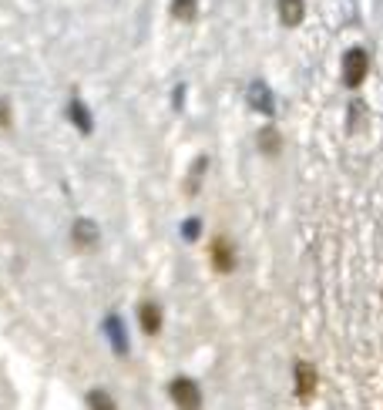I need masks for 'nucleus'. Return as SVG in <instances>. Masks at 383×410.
Masks as SVG:
<instances>
[{
  "mask_svg": "<svg viewBox=\"0 0 383 410\" xmlns=\"http://www.w3.org/2000/svg\"><path fill=\"white\" fill-rule=\"evenodd\" d=\"M276 11H279V20L286 27H299L303 24V14H306L303 0H276Z\"/></svg>",
  "mask_w": 383,
  "mask_h": 410,
  "instance_id": "obj_8",
  "label": "nucleus"
},
{
  "mask_svg": "<svg viewBox=\"0 0 383 410\" xmlns=\"http://www.w3.org/2000/svg\"><path fill=\"white\" fill-rule=\"evenodd\" d=\"M195 14H199V0H171V17H175V20L192 24Z\"/></svg>",
  "mask_w": 383,
  "mask_h": 410,
  "instance_id": "obj_11",
  "label": "nucleus"
},
{
  "mask_svg": "<svg viewBox=\"0 0 383 410\" xmlns=\"http://www.w3.org/2000/svg\"><path fill=\"white\" fill-rule=\"evenodd\" d=\"M182 98H185V88L178 84V88H175V108H182Z\"/></svg>",
  "mask_w": 383,
  "mask_h": 410,
  "instance_id": "obj_16",
  "label": "nucleus"
},
{
  "mask_svg": "<svg viewBox=\"0 0 383 410\" xmlns=\"http://www.w3.org/2000/svg\"><path fill=\"white\" fill-rule=\"evenodd\" d=\"M245 105H252L259 115H273V108H276V98L269 91V84L266 81H249V88H245Z\"/></svg>",
  "mask_w": 383,
  "mask_h": 410,
  "instance_id": "obj_3",
  "label": "nucleus"
},
{
  "mask_svg": "<svg viewBox=\"0 0 383 410\" xmlns=\"http://www.w3.org/2000/svg\"><path fill=\"white\" fill-rule=\"evenodd\" d=\"M105 333H108V340H111L115 353H118V357H124V353H128V333H124V323H122V316H118V313H111V316L105 319Z\"/></svg>",
  "mask_w": 383,
  "mask_h": 410,
  "instance_id": "obj_6",
  "label": "nucleus"
},
{
  "mask_svg": "<svg viewBox=\"0 0 383 410\" xmlns=\"http://www.w3.org/2000/svg\"><path fill=\"white\" fill-rule=\"evenodd\" d=\"M212 262H215V269L219 273H232L235 269V252H232V245H229V239H215L212 243Z\"/></svg>",
  "mask_w": 383,
  "mask_h": 410,
  "instance_id": "obj_7",
  "label": "nucleus"
},
{
  "mask_svg": "<svg viewBox=\"0 0 383 410\" xmlns=\"http://www.w3.org/2000/svg\"><path fill=\"white\" fill-rule=\"evenodd\" d=\"M279 148H283V141H279L276 128H262V132H259V152L262 155H276Z\"/></svg>",
  "mask_w": 383,
  "mask_h": 410,
  "instance_id": "obj_12",
  "label": "nucleus"
},
{
  "mask_svg": "<svg viewBox=\"0 0 383 410\" xmlns=\"http://www.w3.org/2000/svg\"><path fill=\"white\" fill-rule=\"evenodd\" d=\"M71 239H74L77 249H94L98 239H101V232H98V226H94L91 219H77L74 226H71Z\"/></svg>",
  "mask_w": 383,
  "mask_h": 410,
  "instance_id": "obj_4",
  "label": "nucleus"
},
{
  "mask_svg": "<svg viewBox=\"0 0 383 410\" xmlns=\"http://www.w3.org/2000/svg\"><path fill=\"white\" fill-rule=\"evenodd\" d=\"M367 71H370V54L363 47H350V51L343 54V84H346V88L363 84Z\"/></svg>",
  "mask_w": 383,
  "mask_h": 410,
  "instance_id": "obj_1",
  "label": "nucleus"
},
{
  "mask_svg": "<svg viewBox=\"0 0 383 410\" xmlns=\"http://www.w3.org/2000/svg\"><path fill=\"white\" fill-rule=\"evenodd\" d=\"M169 397L175 400L178 410H199L202 407V394H199V383L188 377H175L169 383Z\"/></svg>",
  "mask_w": 383,
  "mask_h": 410,
  "instance_id": "obj_2",
  "label": "nucleus"
},
{
  "mask_svg": "<svg viewBox=\"0 0 383 410\" xmlns=\"http://www.w3.org/2000/svg\"><path fill=\"white\" fill-rule=\"evenodd\" d=\"M88 407L91 410H118L115 400L105 394V390H88Z\"/></svg>",
  "mask_w": 383,
  "mask_h": 410,
  "instance_id": "obj_13",
  "label": "nucleus"
},
{
  "mask_svg": "<svg viewBox=\"0 0 383 410\" xmlns=\"http://www.w3.org/2000/svg\"><path fill=\"white\" fill-rule=\"evenodd\" d=\"M138 319H141V330H145L148 336H155L158 330H162V309H158V303H141Z\"/></svg>",
  "mask_w": 383,
  "mask_h": 410,
  "instance_id": "obj_9",
  "label": "nucleus"
},
{
  "mask_svg": "<svg viewBox=\"0 0 383 410\" xmlns=\"http://www.w3.org/2000/svg\"><path fill=\"white\" fill-rule=\"evenodd\" d=\"M0 128H11V108H7V101H0Z\"/></svg>",
  "mask_w": 383,
  "mask_h": 410,
  "instance_id": "obj_15",
  "label": "nucleus"
},
{
  "mask_svg": "<svg viewBox=\"0 0 383 410\" xmlns=\"http://www.w3.org/2000/svg\"><path fill=\"white\" fill-rule=\"evenodd\" d=\"M199 236H202V219H185V222H182V239L195 243Z\"/></svg>",
  "mask_w": 383,
  "mask_h": 410,
  "instance_id": "obj_14",
  "label": "nucleus"
},
{
  "mask_svg": "<svg viewBox=\"0 0 383 410\" xmlns=\"http://www.w3.org/2000/svg\"><path fill=\"white\" fill-rule=\"evenodd\" d=\"M67 115H71V122H74L77 132H84V135H91L94 132V122H91V111L81 105V101H71L67 105Z\"/></svg>",
  "mask_w": 383,
  "mask_h": 410,
  "instance_id": "obj_10",
  "label": "nucleus"
},
{
  "mask_svg": "<svg viewBox=\"0 0 383 410\" xmlns=\"http://www.w3.org/2000/svg\"><path fill=\"white\" fill-rule=\"evenodd\" d=\"M313 394H316V366L303 360V364H296V397L309 400Z\"/></svg>",
  "mask_w": 383,
  "mask_h": 410,
  "instance_id": "obj_5",
  "label": "nucleus"
}]
</instances>
